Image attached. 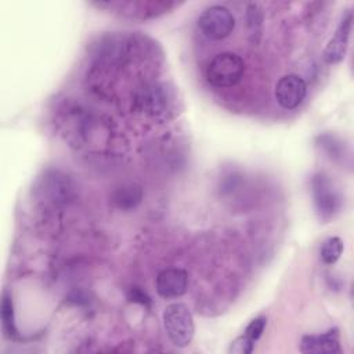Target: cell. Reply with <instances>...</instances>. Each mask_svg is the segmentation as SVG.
I'll return each mask as SVG.
<instances>
[{"mask_svg":"<svg viewBox=\"0 0 354 354\" xmlns=\"http://www.w3.org/2000/svg\"><path fill=\"white\" fill-rule=\"evenodd\" d=\"M266 318L264 317H257L254 319H252L248 326L245 328V335L252 339L253 342H257L260 339V336L263 335L264 332V328H266Z\"/></svg>","mask_w":354,"mask_h":354,"instance_id":"cell-14","label":"cell"},{"mask_svg":"<svg viewBox=\"0 0 354 354\" xmlns=\"http://www.w3.org/2000/svg\"><path fill=\"white\" fill-rule=\"evenodd\" d=\"M198 26L203 36L210 40H221L231 35L235 28L232 12L220 4L207 7L198 18Z\"/></svg>","mask_w":354,"mask_h":354,"instance_id":"cell-4","label":"cell"},{"mask_svg":"<svg viewBox=\"0 0 354 354\" xmlns=\"http://www.w3.org/2000/svg\"><path fill=\"white\" fill-rule=\"evenodd\" d=\"M260 22H261V14L257 10V6L250 4L249 8H248V26L250 29V35L259 33Z\"/></svg>","mask_w":354,"mask_h":354,"instance_id":"cell-15","label":"cell"},{"mask_svg":"<svg viewBox=\"0 0 354 354\" xmlns=\"http://www.w3.org/2000/svg\"><path fill=\"white\" fill-rule=\"evenodd\" d=\"M1 325L6 332V335L11 336L15 333V322H14V306H12V299L11 295L4 290L3 297H1Z\"/></svg>","mask_w":354,"mask_h":354,"instance_id":"cell-11","label":"cell"},{"mask_svg":"<svg viewBox=\"0 0 354 354\" xmlns=\"http://www.w3.org/2000/svg\"><path fill=\"white\" fill-rule=\"evenodd\" d=\"M254 344L256 342H253L252 339H249L245 333L238 336L231 344H230V348H228V353H232V354H250L254 348Z\"/></svg>","mask_w":354,"mask_h":354,"instance_id":"cell-13","label":"cell"},{"mask_svg":"<svg viewBox=\"0 0 354 354\" xmlns=\"http://www.w3.org/2000/svg\"><path fill=\"white\" fill-rule=\"evenodd\" d=\"M343 252V242L339 236L328 238L321 246V260L325 264H333L339 260Z\"/></svg>","mask_w":354,"mask_h":354,"instance_id":"cell-10","label":"cell"},{"mask_svg":"<svg viewBox=\"0 0 354 354\" xmlns=\"http://www.w3.org/2000/svg\"><path fill=\"white\" fill-rule=\"evenodd\" d=\"M311 195L315 213L319 220L329 221L342 207V195L333 180L325 173H317L311 178Z\"/></svg>","mask_w":354,"mask_h":354,"instance_id":"cell-3","label":"cell"},{"mask_svg":"<svg viewBox=\"0 0 354 354\" xmlns=\"http://www.w3.org/2000/svg\"><path fill=\"white\" fill-rule=\"evenodd\" d=\"M163 326L170 342L177 347H185L191 343L195 333V324L189 308L184 303H170L165 307Z\"/></svg>","mask_w":354,"mask_h":354,"instance_id":"cell-2","label":"cell"},{"mask_svg":"<svg viewBox=\"0 0 354 354\" xmlns=\"http://www.w3.org/2000/svg\"><path fill=\"white\" fill-rule=\"evenodd\" d=\"M127 297L130 301H134V303H138V304H142V306H149L151 304V297L142 292L138 286H133L130 288L129 293H127Z\"/></svg>","mask_w":354,"mask_h":354,"instance_id":"cell-16","label":"cell"},{"mask_svg":"<svg viewBox=\"0 0 354 354\" xmlns=\"http://www.w3.org/2000/svg\"><path fill=\"white\" fill-rule=\"evenodd\" d=\"M188 286V275L181 268H166L156 275L155 288L159 296L165 299L180 297Z\"/></svg>","mask_w":354,"mask_h":354,"instance_id":"cell-7","label":"cell"},{"mask_svg":"<svg viewBox=\"0 0 354 354\" xmlns=\"http://www.w3.org/2000/svg\"><path fill=\"white\" fill-rule=\"evenodd\" d=\"M275 100L285 109L297 108L307 94V84L299 75L289 73L282 76L275 84Z\"/></svg>","mask_w":354,"mask_h":354,"instance_id":"cell-5","label":"cell"},{"mask_svg":"<svg viewBox=\"0 0 354 354\" xmlns=\"http://www.w3.org/2000/svg\"><path fill=\"white\" fill-rule=\"evenodd\" d=\"M319 147L324 148L325 152L328 153V156H330L335 160L343 159L346 156L344 145L342 144L340 140H337L333 136H321L319 137Z\"/></svg>","mask_w":354,"mask_h":354,"instance_id":"cell-12","label":"cell"},{"mask_svg":"<svg viewBox=\"0 0 354 354\" xmlns=\"http://www.w3.org/2000/svg\"><path fill=\"white\" fill-rule=\"evenodd\" d=\"M142 198V191L136 184H124L116 188L112 194V202L116 207L122 210H131L134 209Z\"/></svg>","mask_w":354,"mask_h":354,"instance_id":"cell-9","label":"cell"},{"mask_svg":"<svg viewBox=\"0 0 354 354\" xmlns=\"http://www.w3.org/2000/svg\"><path fill=\"white\" fill-rule=\"evenodd\" d=\"M351 26H353V12L351 10H347L339 22V26L335 35L332 36V39L328 41L325 47L324 59L328 64H337L343 59L347 50Z\"/></svg>","mask_w":354,"mask_h":354,"instance_id":"cell-6","label":"cell"},{"mask_svg":"<svg viewBox=\"0 0 354 354\" xmlns=\"http://www.w3.org/2000/svg\"><path fill=\"white\" fill-rule=\"evenodd\" d=\"M301 353L313 354H340V339L337 329H329L319 335H306L300 342Z\"/></svg>","mask_w":354,"mask_h":354,"instance_id":"cell-8","label":"cell"},{"mask_svg":"<svg viewBox=\"0 0 354 354\" xmlns=\"http://www.w3.org/2000/svg\"><path fill=\"white\" fill-rule=\"evenodd\" d=\"M243 59L235 53H220L206 66L205 76L209 84L217 88L235 86L243 76Z\"/></svg>","mask_w":354,"mask_h":354,"instance_id":"cell-1","label":"cell"}]
</instances>
